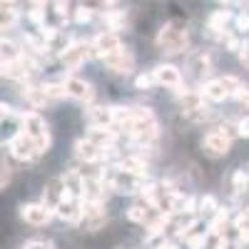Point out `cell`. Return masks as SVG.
Instances as JSON below:
<instances>
[{"label": "cell", "instance_id": "cell-1", "mask_svg": "<svg viewBox=\"0 0 249 249\" xmlns=\"http://www.w3.org/2000/svg\"><path fill=\"white\" fill-rule=\"evenodd\" d=\"M187 43H190V33H187V25L179 23V20H167V23L160 28L157 37H155V45L164 55H179V53H184Z\"/></svg>", "mask_w": 249, "mask_h": 249}, {"label": "cell", "instance_id": "cell-2", "mask_svg": "<svg viewBox=\"0 0 249 249\" xmlns=\"http://www.w3.org/2000/svg\"><path fill=\"white\" fill-rule=\"evenodd\" d=\"M242 88V82L239 77L234 75H224V77H214V80H207L204 85H202V95L207 102H224V100H230L234 97V92Z\"/></svg>", "mask_w": 249, "mask_h": 249}, {"label": "cell", "instance_id": "cell-3", "mask_svg": "<svg viewBox=\"0 0 249 249\" xmlns=\"http://www.w3.org/2000/svg\"><path fill=\"white\" fill-rule=\"evenodd\" d=\"M8 152H10V157H15L20 162H33L40 155H45V150L40 147V142L23 130L13 137H8Z\"/></svg>", "mask_w": 249, "mask_h": 249}, {"label": "cell", "instance_id": "cell-4", "mask_svg": "<svg viewBox=\"0 0 249 249\" xmlns=\"http://www.w3.org/2000/svg\"><path fill=\"white\" fill-rule=\"evenodd\" d=\"M18 120H20V124H23V132L35 137L40 142V147L48 152V147H50V127H48L45 117L40 112H35V110H23V112H18Z\"/></svg>", "mask_w": 249, "mask_h": 249}, {"label": "cell", "instance_id": "cell-5", "mask_svg": "<svg viewBox=\"0 0 249 249\" xmlns=\"http://www.w3.org/2000/svg\"><path fill=\"white\" fill-rule=\"evenodd\" d=\"M107 224V210L105 202H82V232H100Z\"/></svg>", "mask_w": 249, "mask_h": 249}, {"label": "cell", "instance_id": "cell-6", "mask_svg": "<svg viewBox=\"0 0 249 249\" xmlns=\"http://www.w3.org/2000/svg\"><path fill=\"white\" fill-rule=\"evenodd\" d=\"M199 147H202V152L210 160H222V157L230 155V150H232V137L222 135L219 130H210L202 137Z\"/></svg>", "mask_w": 249, "mask_h": 249}, {"label": "cell", "instance_id": "cell-7", "mask_svg": "<svg viewBox=\"0 0 249 249\" xmlns=\"http://www.w3.org/2000/svg\"><path fill=\"white\" fill-rule=\"evenodd\" d=\"M53 210L43 202H30V204H20V219L30 227H45L53 219Z\"/></svg>", "mask_w": 249, "mask_h": 249}, {"label": "cell", "instance_id": "cell-8", "mask_svg": "<svg viewBox=\"0 0 249 249\" xmlns=\"http://www.w3.org/2000/svg\"><path fill=\"white\" fill-rule=\"evenodd\" d=\"M122 50V40L115 30H102L100 35L92 37V53L100 55V57H107V55H115Z\"/></svg>", "mask_w": 249, "mask_h": 249}, {"label": "cell", "instance_id": "cell-9", "mask_svg": "<svg viewBox=\"0 0 249 249\" xmlns=\"http://www.w3.org/2000/svg\"><path fill=\"white\" fill-rule=\"evenodd\" d=\"M102 65H105L110 72H115V75H130V72L135 70V55H132L127 48H122V50L115 53V55L102 57Z\"/></svg>", "mask_w": 249, "mask_h": 249}, {"label": "cell", "instance_id": "cell-10", "mask_svg": "<svg viewBox=\"0 0 249 249\" xmlns=\"http://www.w3.org/2000/svg\"><path fill=\"white\" fill-rule=\"evenodd\" d=\"M72 150H75V157L82 164H95V162H102V157H105V150H102L100 144H95L92 140H88V137H80Z\"/></svg>", "mask_w": 249, "mask_h": 249}, {"label": "cell", "instance_id": "cell-11", "mask_svg": "<svg viewBox=\"0 0 249 249\" xmlns=\"http://www.w3.org/2000/svg\"><path fill=\"white\" fill-rule=\"evenodd\" d=\"M90 53H92V43H90V45H88V43H72L65 53L60 55V60H62V65L72 72V70H77L82 62L90 57Z\"/></svg>", "mask_w": 249, "mask_h": 249}, {"label": "cell", "instance_id": "cell-12", "mask_svg": "<svg viewBox=\"0 0 249 249\" xmlns=\"http://www.w3.org/2000/svg\"><path fill=\"white\" fill-rule=\"evenodd\" d=\"M62 82H65L68 97H72V100H77V102H92V97H95V88L90 85L88 80L70 75V77H65Z\"/></svg>", "mask_w": 249, "mask_h": 249}, {"label": "cell", "instance_id": "cell-13", "mask_svg": "<svg viewBox=\"0 0 249 249\" xmlns=\"http://www.w3.org/2000/svg\"><path fill=\"white\" fill-rule=\"evenodd\" d=\"M152 75H155V82H157V85H162V88H172V90H179L182 88V72H179V68L170 65V62L157 65L152 70Z\"/></svg>", "mask_w": 249, "mask_h": 249}, {"label": "cell", "instance_id": "cell-14", "mask_svg": "<svg viewBox=\"0 0 249 249\" xmlns=\"http://www.w3.org/2000/svg\"><path fill=\"white\" fill-rule=\"evenodd\" d=\"M190 70H192L195 77H204L207 72L212 70V60H210V55H207L204 50L190 55Z\"/></svg>", "mask_w": 249, "mask_h": 249}, {"label": "cell", "instance_id": "cell-15", "mask_svg": "<svg viewBox=\"0 0 249 249\" xmlns=\"http://www.w3.org/2000/svg\"><path fill=\"white\" fill-rule=\"evenodd\" d=\"M102 20H105V25L107 30H122L124 23H127V13L124 10H107V13H102Z\"/></svg>", "mask_w": 249, "mask_h": 249}, {"label": "cell", "instance_id": "cell-16", "mask_svg": "<svg viewBox=\"0 0 249 249\" xmlns=\"http://www.w3.org/2000/svg\"><path fill=\"white\" fill-rule=\"evenodd\" d=\"M197 210H199L202 214H217L219 207H217V202H214L212 195H204V197H199V207H197Z\"/></svg>", "mask_w": 249, "mask_h": 249}, {"label": "cell", "instance_id": "cell-17", "mask_svg": "<svg viewBox=\"0 0 249 249\" xmlns=\"http://www.w3.org/2000/svg\"><path fill=\"white\" fill-rule=\"evenodd\" d=\"M155 85H157V82H155V75H152V72H142V75L135 77V88L142 90V92L150 90V88H155Z\"/></svg>", "mask_w": 249, "mask_h": 249}, {"label": "cell", "instance_id": "cell-18", "mask_svg": "<svg viewBox=\"0 0 249 249\" xmlns=\"http://www.w3.org/2000/svg\"><path fill=\"white\" fill-rule=\"evenodd\" d=\"M184 244H187V249H202L204 244H207V232H197V234H190L184 239Z\"/></svg>", "mask_w": 249, "mask_h": 249}, {"label": "cell", "instance_id": "cell-19", "mask_svg": "<svg viewBox=\"0 0 249 249\" xmlns=\"http://www.w3.org/2000/svg\"><path fill=\"white\" fill-rule=\"evenodd\" d=\"M15 20H18V13H15L10 5H3V30L13 28V25H15Z\"/></svg>", "mask_w": 249, "mask_h": 249}, {"label": "cell", "instance_id": "cell-20", "mask_svg": "<svg viewBox=\"0 0 249 249\" xmlns=\"http://www.w3.org/2000/svg\"><path fill=\"white\" fill-rule=\"evenodd\" d=\"M234 100H237V105H242L244 110H249V88H239L237 92H234Z\"/></svg>", "mask_w": 249, "mask_h": 249}, {"label": "cell", "instance_id": "cell-21", "mask_svg": "<svg viewBox=\"0 0 249 249\" xmlns=\"http://www.w3.org/2000/svg\"><path fill=\"white\" fill-rule=\"evenodd\" d=\"M90 20H92V10L90 8H77L75 10V23H90Z\"/></svg>", "mask_w": 249, "mask_h": 249}, {"label": "cell", "instance_id": "cell-22", "mask_svg": "<svg viewBox=\"0 0 249 249\" xmlns=\"http://www.w3.org/2000/svg\"><path fill=\"white\" fill-rule=\"evenodd\" d=\"M28 18L33 20L35 25H45V10H43V8H33V10L28 13Z\"/></svg>", "mask_w": 249, "mask_h": 249}, {"label": "cell", "instance_id": "cell-23", "mask_svg": "<svg viewBox=\"0 0 249 249\" xmlns=\"http://www.w3.org/2000/svg\"><path fill=\"white\" fill-rule=\"evenodd\" d=\"M237 132H239V137H249V115L237 120Z\"/></svg>", "mask_w": 249, "mask_h": 249}, {"label": "cell", "instance_id": "cell-24", "mask_svg": "<svg viewBox=\"0 0 249 249\" xmlns=\"http://www.w3.org/2000/svg\"><path fill=\"white\" fill-rule=\"evenodd\" d=\"M23 249H53V244L45 239H30V242H25Z\"/></svg>", "mask_w": 249, "mask_h": 249}, {"label": "cell", "instance_id": "cell-25", "mask_svg": "<svg viewBox=\"0 0 249 249\" xmlns=\"http://www.w3.org/2000/svg\"><path fill=\"white\" fill-rule=\"evenodd\" d=\"M234 23H237V28H239V30H249V13H247V10H242V13L234 18Z\"/></svg>", "mask_w": 249, "mask_h": 249}, {"label": "cell", "instance_id": "cell-26", "mask_svg": "<svg viewBox=\"0 0 249 249\" xmlns=\"http://www.w3.org/2000/svg\"><path fill=\"white\" fill-rule=\"evenodd\" d=\"M10 179H13V170H10V164L3 162V190L10 184Z\"/></svg>", "mask_w": 249, "mask_h": 249}, {"label": "cell", "instance_id": "cell-27", "mask_svg": "<svg viewBox=\"0 0 249 249\" xmlns=\"http://www.w3.org/2000/svg\"><path fill=\"white\" fill-rule=\"evenodd\" d=\"M155 249H179V244H177V242H172V239H162Z\"/></svg>", "mask_w": 249, "mask_h": 249}, {"label": "cell", "instance_id": "cell-28", "mask_svg": "<svg viewBox=\"0 0 249 249\" xmlns=\"http://www.w3.org/2000/svg\"><path fill=\"white\" fill-rule=\"evenodd\" d=\"M68 0H55V10H57V15H65L68 13Z\"/></svg>", "mask_w": 249, "mask_h": 249}, {"label": "cell", "instance_id": "cell-29", "mask_svg": "<svg viewBox=\"0 0 249 249\" xmlns=\"http://www.w3.org/2000/svg\"><path fill=\"white\" fill-rule=\"evenodd\" d=\"M239 57H242V62L249 68V43H244L242 45V50H239Z\"/></svg>", "mask_w": 249, "mask_h": 249}, {"label": "cell", "instance_id": "cell-30", "mask_svg": "<svg viewBox=\"0 0 249 249\" xmlns=\"http://www.w3.org/2000/svg\"><path fill=\"white\" fill-rule=\"evenodd\" d=\"M214 249H234V247H232V242L227 239V237H219V239H217V247H214Z\"/></svg>", "mask_w": 249, "mask_h": 249}, {"label": "cell", "instance_id": "cell-31", "mask_svg": "<svg viewBox=\"0 0 249 249\" xmlns=\"http://www.w3.org/2000/svg\"><path fill=\"white\" fill-rule=\"evenodd\" d=\"M45 5H48V0H33V8H43L45 10Z\"/></svg>", "mask_w": 249, "mask_h": 249}, {"label": "cell", "instance_id": "cell-32", "mask_svg": "<svg viewBox=\"0 0 249 249\" xmlns=\"http://www.w3.org/2000/svg\"><path fill=\"white\" fill-rule=\"evenodd\" d=\"M10 3H15V0H3V5H10Z\"/></svg>", "mask_w": 249, "mask_h": 249}, {"label": "cell", "instance_id": "cell-33", "mask_svg": "<svg viewBox=\"0 0 249 249\" xmlns=\"http://www.w3.org/2000/svg\"><path fill=\"white\" fill-rule=\"evenodd\" d=\"M219 3H232V0H219Z\"/></svg>", "mask_w": 249, "mask_h": 249}]
</instances>
